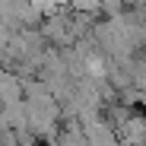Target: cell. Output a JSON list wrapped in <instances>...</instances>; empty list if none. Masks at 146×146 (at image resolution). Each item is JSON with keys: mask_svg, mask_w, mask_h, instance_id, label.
Masks as SVG:
<instances>
[{"mask_svg": "<svg viewBox=\"0 0 146 146\" xmlns=\"http://www.w3.org/2000/svg\"><path fill=\"white\" fill-rule=\"evenodd\" d=\"M22 102V73L16 70H0V105Z\"/></svg>", "mask_w": 146, "mask_h": 146, "instance_id": "7a4b0ae2", "label": "cell"}, {"mask_svg": "<svg viewBox=\"0 0 146 146\" xmlns=\"http://www.w3.org/2000/svg\"><path fill=\"white\" fill-rule=\"evenodd\" d=\"M114 130H117V140L124 143V146H140V143H146V114L130 108V114H127L124 121H117Z\"/></svg>", "mask_w": 146, "mask_h": 146, "instance_id": "6da1fadb", "label": "cell"}]
</instances>
